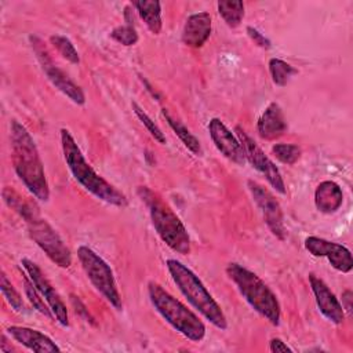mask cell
Here are the masks:
<instances>
[{
  "label": "cell",
  "mask_w": 353,
  "mask_h": 353,
  "mask_svg": "<svg viewBox=\"0 0 353 353\" xmlns=\"http://www.w3.org/2000/svg\"><path fill=\"white\" fill-rule=\"evenodd\" d=\"M25 222L30 239L40 247V250L55 265L68 269L72 265V254L57 230L39 215L37 210L25 218Z\"/></svg>",
  "instance_id": "obj_8"
},
{
  "label": "cell",
  "mask_w": 353,
  "mask_h": 353,
  "mask_svg": "<svg viewBox=\"0 0 353 353\" xmlns=\"http://www.w3.org/2000/svg\"><path fill=\"white\" fill-rule=\"evenodd\" d=\"M50 43L69 62H72V63H79L80 62V57H79V52H77L76 47L73 46V43L66 36L52 34V36H50Z\"/></svg>",
  "instance_id": "obj_25"
},
{
  "label": "cell",
  "mask_w": 353,
  "mask_h": 353,
  "mask_svg": "<svg viewBox=\"0 0 353 353\" xmlns=\"http://www.w3.org/2000/svg\"><path fill=\"white\" fill-rule=\"evenodd\" d=\"M343 203L341 186L334 181H323L314 190V205L323 214L336 212Z\"/></svg>",
  "instance_id": "obj_19"
},
{
  "label": "cell",
  "mask_w": 353,
  "mask_h": 353,
  "mask_svg": "<svg viewBox=\"0 0 353 353\" xmlns=\"http://www.w3.org/2000/svg\"><path fill=\"white\" fill-rule=\"evenodd\" d=\"M131 108L132 112L135 113V116L141 120V123L146 127V130L150 132V135L159 142V143H165V137L163 134V131L160 130V127L148 116V113L137 103V102H131Z\"/></svg>",
  "instance_id": "obj_28"
},
{
  "label": "cell",
  "mask_w": 353,
  "mask_h": 353,
  "mask_svg": "<svg viewBox=\"0 0 353 353\" xmlns=\"http://www.w3.org/2000/svg\"><path fill=\"white\" fill-rule=\"evenodd\" d=\"M208 132L215 145V148L230 161L243 165L247 159L243 149V145L237 137L218 119L214 117L208 123Z\"/></svg>",
  "instance_id": "obj_14"
},
{
  "label": "cell",
  "mask_w": 353,
  "mask_h": 353,
  "mask_svg": "<svg viewBox=\"0 0 353 353\" xmlns=\"http://www.w3.org/2000/svg\"><path fill=\"white\" fill-rule=\"evenodd\" d=\"M10 139L12 164L18 178L37 200L47 201L50 188L34 139L18 120L10 124Z\"/></svg>",
  "instance_id": "obj_1"
},
{
  "label": "cell",
  "mask_w": 353,
  "mask_h": 353,
  "mask_svg": "<svg viewBox=\"0 0 353 353\" xmlns=\"http://www.w3.org/2000/svg\"><path fill=\"white\" fill-rule=\"evenodd\" d=\"M137 193L148 207L152 225L160 239L172 251L181 255H188L190 252L189 233L171 207L148 186H138Z\"/></svg>",
  "instance_id": "obj_4"
},
{
  "label": "cell",
  "mask_w": 353,
  "mask_h": 353,
  "mask_svg": "<svg viewBox=\"0 0 353 353\" xmlns=\"http://www.w3.org/2000/svg\"><path fill=\"white\" fill-rule=\"evenodd\" d=\"M77 258L92 287L116 310H121L123 309L121 295L119 292L113 270L110 269L108 262L87 245H80L77 248Z\"/></svg>",
  "instance_id": "obj_7"
},
{
  "label": "cell",
  "mask_w": 353,
  "mask_h": 353,
  "mask_svg": "<svg viewBox=\"0 0 353 353\" xmlns=\"http://www.w3.org/2000/svg\"><path fill=\"white\" fill-rule=\"evenodd\" d=\"M247 34H248V37L254 41V44H256L258 47H261V48H265V50H269L270 47H272V43H270V40L269 39H266L259 30H256L255 28H252V26H247Z\"/></svg>",
  "instance_id": "obj_30"
},
{
  "label": "cell",
  "mask_w": 353,
  "mask_h": 353,
  "mask_svg": "<svg viewBox=\"0 0 353 353\" xmlns=\"http://www.w3.org/2000/svg\"><path fill=\"white\" fill-rule=\"evenodd\" d=\"M269 73L272 76V80L276 85L279 87H284L288 80L298 73V70L287 63L285 61L280 59V58H270L269 59Z\"/></svg>",
  "instance_id": "obj_23"
},
{
  "label": "cell",
  "mask_w": 353,
  "mask_h": 353,
  "mask_svg": "<svg viewBox=\"0 0 353 353\" xmlns=\"http://www.w3.org/2000/svg\"><path fill=\"white\" fill-rule=\"evenodd\" d=\"M132 7L137 8L141 19L145 22L148 29L153 34H159L163 28L161 22V4L154 0H139L134 1Z\"/></svg>",
  "instance_id": "obj_20"
},
{
  "label": "cell",
  "mask_w": 353,
  "mask_h": 353,
  "mask_svg": "<svg viewBox=\"0 0 353 353\" xmlns=\"http://www.w3.org/2000/svg\"><path fill=\"white\" fill-rule=\"evenodd\" d=\"M165 266L171 274L172 281L181 294L188 299V302L214 327L222 331L226 330L228 321L223 310L212 298L210 291L204 287L199 276L176 259H167Z\"/></svg>",
  "instance_id": "obj_3"
},
{
  "label": "cell",
  "mask_w": 353,
  "mask_h": 353,
  "mask_svg": "<svg viewBox=\"0 0 353 353\" xmlns=\"http://www.w3.org/2000/svg\"><path fill=\"white\" fill-rule=\"evenodd\" d=\"M6 332L19 345L28 347L36 353H51V352H61V347L46 334L21 325H10Z\"/></svg>",
  "instance_id": "obj_16"
},
{
  "label": "cell",
  "mask_w": 353,
  "mask_h": 353,
  "mask_svg": "<svg viewBox=\"0 0 353 353\" xmlns=\"http://www.w3.org/2000/svg\"><path fill=\"white\" fill-rule=\"evenodd\" d=\"M226 274L256 313L276 327L280 324L281 310L279 299L261 277L236 262H230L226 266Z\"/></svg>",
  "instance_id": "obj_5"
},
{
  "label": "cell",
  "mask_w": 353,
  "mask_h": 353,
  "mask_svg": "<svg viewBox=\"0 0 353 353\" xmlns=\"http://www.w3.org/2000/svg\"><path fill=\"white\" fill-rule=\"evenodd\" d=\"M110 37L113 40H116L117 43L125 46V47H130V46H134L137 44L138 41V33L135 30L134 26L131 25H121V26H117L114 28L112 32H110Z\"/></svg>",
  "instance_id": "obj_29"
},
{
  "label": "cell",
  "mask_w": 353,
  "mask_h": 353,
  "mask_svg": "<svg viewBox=\"0 0 353 353\" xmlns=\"http://www.w3.org/2000/svg\"><path fill=\"white\" fill-rule=\"evenodd\" d=\"M309 284L312 287L314 301L320 313L328 321L334 324H342L345 320V310L338 298L330 290V287L314 273H309Z\"/></svg>",
  "instance_id": "obj_15"
},
{
  "label": "cell",
  "mask_w": 353,
  "mask_h": 353,
  "mask_svg": "<svg viewBox=\"0 0 353 353\" xmlns=\"http://www.w3.org/2000/svg\"><path fill=\"white\" fill-rule=\"evenodd\" d=\"M22 283H23V291L26 294V298L29 299L33 309H36L39 313H41L43 316H46L48 319H54V314H52L50 306L43 299V296L40 295V292L37 291V288L34 287V284L32 283V280L28 274H22Z\"/></svg>",
  "instance_id": "obj_24"
},
{
  "label": "cell",
  "mask_w": 353,
  "mask_h": 353,
  "mask_svg": "<svg viewBox=\"0 0 353 353\" xmlns=\"http://www.w3.org/2000/svg\"><path fill=\"white\" fill-rule=\"evenodd\" d=\"M21 265L25 270V273L30 277L32 283L34 284V287L37 288V291L40 292V295L43 296V299L47 302V305L50 306L54 319L62 325V327H68L69 325V317H68V309L62 301V298L59 296V294L57 292L55 287L50 283V280L46 277V274L43 273V270L30 259L28 258H22L21 259Z\"/></svg>",
  "instance_id": "obj_11"
},
{
  "label": "cell",
  "mask_w": 353,
  "mask_h": 353,
  "mask_svg": "<svg viewBox=\"0 0 353 353\" xmlns=\"http://www.w3.org/2000/svg\"><path fill=\"white\" fill-rule=\"evenodd\" d=\"M341 305H342L343 310H346L347 313L352 312V291L350 290L343 291V294H342V303Z\"/></svg>",
  "instance_id": "obj_32"
},
{
  "label": "cell",
  "mask_w": 353,
  "mask_h": 353,
  "mask_svg": "<svg viewBox=\"0 0 353 353\" xmlns=\"http://www.w3.org/2000/svg\"><path fill=\"white\" fill-rule=\"evenodd\" d=\"M234 132L237 135V139L243 145L247 161L266 178L268 183L276 192L285 194V185L276 164L263 153V150L256 145V142L240 125H236Z\"/></svg>",
  "instance_id": "obj_10"
},
{
  "label": "cell",
  "mask_w": 353,
  "mask_h": 353,
  "mask_svg": "<svg viewBox=\"0 0 353 353\" xmlns=\"http://www.w3.org/2000/svg\"><path fill=\"white\" fill-rule=\"evenodd\" d=\"M0 287H1V292L6 298V301L8 302V305L15 310V312H23L25 310V305L23 301L19 295V292L14 288V285L11 284V281L8 280L7 274L3 272L1 277H0Z\"/></svg>",
  "instance_id": "obj_27"
},
{
  "label": "cell",
  "mask_w": 353,
  "mask_h": 353,
  "mask_svg": "<svg viewBox=\"0 0 353 353\" xmlns=\"http://www.w3.org/2000/svg\"><path fill=\"white\" fill-rule=\"evenodd\" d=\"M29 40H30L32 48L36 54V58H37L43 72L46 73V76L51 81V84L57 90H59L63 95H66L73 103L84 105L85 97H84L83 90L62 69H59L54 63L47 47L44 46V43L36 36H30Z\"/></svg>",
  "instance_id": "obj_9"
},
{
  "label": "cell",
  "mask_w": 353,
  "mask_h": 353,
  "mask_svg": "<svg viewBox=\"0 0 353 353\" xmlns=\"http://www.w3.org/2000/svg\"><path fill=\"white\" fill-rule=\"evenodd\" d=\"M161 114L163 117L165 119L167 124L171 127V130L176 134V137L182 141V143L196 156H200L201 154V146H200V142L199 139L178 120H175L165 109H161Z\"/></svg>",
  "instance_id": "obj_21"
},
{
  "label": "cell",
  "mask_w": 353,
  "mask_h": 353,
  "mask_svg": "<svg viewBox=\"0 0 353 353\" xmlns=\"http://www.w3.org/2000/svg\"><path fill=\"white\" fill-rule=\"evenodd\" d=\"M287 130V121L279 103L270 102L262 112L256 123L258 135L262 139L273 141L280 138Z\"/></svg>",
  "instance_id": "obj_18"
},
{
  "label": "cell",
  "mask_w": 353,
  "mask_h": 353,
  "mask_svg": "<svg viewBox=\"0 0 353 353\" xmlns=\"http://www.w3.org/2000/svg\"><path fill=\"white\" fill-rule=\"evenodd\" d=\"M211 34V15L207 11L196 12L188 17L183 30L182 41L192 48H200L205 44Z\"/></svg>",
  "instance_id": "obj_17"
},
{
  "label": "cell",
  "mask_w": 353,
  "mask_h": 353,
  "mask_svg": "<svg viewBox=\"0 0 353 353\" xmlns=\"http://www.w3.org/2000/svg\"><path fill=\"white\" fill-rule=\"evenodd\" d=\"M61 146L68 168L83 189L108 204L116 207H125L128 204L125 194L97 174L87 163L77 142L66 128H61Z\"/></svg>",
  "instance_id": "obj_2"
},
{
  "label": "cell",
  "mask_w": 353,
  "mask_h": 353,
  "mask_svg": "<svg viewBox=\"0 0 353 353\" xmlns=\"http://www.w3.org/2000/svg\"><path fill=\"white\" fill-rule=\"evenodd\" d=\"M218 14L229 28H237L244 18V3L240 0H221L216 4Z\"/></svg>",
  "instance_id": "obj_22"
},
{
  "label": "cell",
  "mask_w": 353,
  "mask_h": 353,
  "mask_svg": "<svg viewBox=\"0 0 353 353\" xmlns=\"http://www.w3.org/2000/svg\"><path fill=\"white\" fill-rule=\"evenodd\" d=\"M269 350L273 353H279V352H292V349L280 338H272L269 341Z\"/></svg>",
  "instance_id": "obj_31"
},
{
  "label": "cell",
  "mask_w": 353,
  "mask_h": 353,
  "mask_svg": "<svg viewBox=\"0 0 353 353\" xmlns=\"http://www.w3.org/2000/svg\"><path fill=\"white\" fill-rule=\"evenodd\" d=\"M247 186L251 192V196L254 201L256 203L258 208L261 210L265 223L268 225L269 230L279 239H285V228H284V218H283V210L277 199L273 196L272 192H269L265 186L258 183L256 181L248 179Z\"/></svg>",
  "instance_id": "obj_12"
},
{
  "label": "cell",
  "mask_w": 353,
  "mask_h": 353,
  "mask_svg": "<svg viewBox=\"0 0 353 353\" xmlns=\"http://www.w3.org/2000/svg\"><path fill=\"white\" fill-rule=\"evenodd\" d=\"M305 248L309 254L313 256H324L328 259L331 266L341 272V273H349L353 268V259L352 252L349 248H346L342 244L328 241L325 239L317 237V236H309L305 239Z\"/></svg>",
  "instance_id": "obj_13"
},
{
  "label": "cell",
  "mask_w": 353,
  "mask_h": 353,
  "mask_svg": "<svg viewBox=\"0 0 353 353\" xmlns=\"http://www.w3.org/2000/svg\"><path fill=\"white\" fill-rule=\"evenodd\" d=\"M272 153L279 161L288 165L295 164L302 154L301 148L294 143H276L272 146Z\"/></svg>",
  "instance_id": "obj_26"
},
{
  "label": "cell",
  "mask_w": 353,
  "mask_h": 353,
  "mask_svg": "<svg viewBox=\"0 0 353 353\" xmlns=\"http://www.w3.org/2000/svg\"><path fill=\"white\" fill-rule=\"evenodd\" d=\"M148 294L154 310L181 335L192 342H200L205 336V325L199 316L174 298L159 283L149 281Z\"/></svg>",
  "instance_id": "obj_6"
}]
</instances>
